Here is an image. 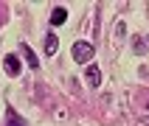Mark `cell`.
Wrapping results in <instances>:
<instances>
[{
	"instance_id": "1",
	"label": "cell",
	"mask_w": 149,
	"mask_h": 126,
	"mask_svg": "<svg viewBox=\"0 0 149 126\" xmlns=\"http://www.w3.org/2000/svg\"><path fill=\"white\" fill-rule=\"evenodd\" d=\"M3 70H6L11 78H17V76L23 73V62H20V56H17V53H6V56H3Z\"/></svg>"
},
{
	"instance_id": "2",
	"label": "cell",
	"mask_w": 149,
	"mask_h": 126,
	"mask_svg": "<svg viewBox=\"0 0 149 126\" xmlns=\"http://www.w3.org/2000/svg\"><path fill=\"white\" fill-rule=\"evenodd\" d=\"M93 53H96V50H93L90 42H76V45H73V59L79 62V65H82V62H90Z\"/></svg>"
},
{
	"instance_id": "3",
	"label": "cell",
	"mask_w": 149,
	"mask_h": 126,
	"mask_svg": "<svg viewBox=\"0 0 149 126\" xmlns=\"http://www.w3.org/2000/svg\"><path fill=\"white\" fill-rule=\"evenodd\" d=\"M87 84H90V87H101V70L96 65L87 67Z\"/></svg>"
},
{
	"instance_id": "4",
	"label": "cell",
	"mask_w": 149,
	"mask_h": 126,
	"mask_svg": "<svg viewBox=\"0 0 149 126\" xmlns=\"http://www.w3.org/2000/svg\"><path fill=\"white\" fill-rule=\"evenodd\" d=\"M56 50H59V39H56V34L51 31L48 36H45V53H48V56H54Z\"/></svg>"
},
{
	"instance_id": "5",
	"label": "cell",
	"mask_w": 149,
	"mask_h": 126,
	"mask_svg": "<svg viewBox=\"0 0 149 126\" xmlns=\"http://www.w3.org/2000/svg\"><path fill=\"white\" fill-rule=\"evenodd\" d=\"M20 50H23V56H25V62H28V67H34V70H37V67H40V62H37V56H34V50L28 48V45H20Z\"/></svg>"
},
{
	"instance_id": "6",
	"label": "cell",
	"mask_w": 149,
	"mask_h": 126,
	"mask_svg": "<svg viewBox=\"0 0 149 126\" xmlns=\"http://www.w3.org/2000/svg\"><path fill=\"white\" fill-rule=\"evenodd\" d=\"M68 20V8H54L51 11V25H62Z\"/></svg>"
},
{
	"instance_id": "7",
	"label": "cell",
	"mask_w": 149,
	"mask_h": 126,
	"mask_svg": "<svg viewBox=\"0 0 149 126\" xmlns=\"http://www.w3.org/2000/svg\"><path fill=\"white\" fill-rule=\"evenodd\" d=\"M132 48H135L138 56H143V53H146V39H143V36H135V39H132Z\"/></svg>"
},
{
	"instance_id": "8",
	"label": "cell",
	"mask_w": 149,
	"mask_h": 126,
	"mask_svg": "<svg viewBox=\"0 0 149 126\" xmlns=\"http://www.w3.org/2000/svg\"><path fill=\"white\" fill-rule=\"evenodd\" d=\"M6 126H28V123H25V120L17 115V112H11V109H8V120H6Z\"/></svg>"
},
{
	"instance_id": "9",
	"label": "cell",
	"mask_w": 149,
	"mask_h": 126,
	"mask_svg": "<svg viewBox=\"0 0 149 126\" xmlns=\"http://www.w3.org/2000/svg\"><path fill=\"white\" fill-rule=\"evenodd\" d=\"M143 126H149V120H143Z\"/></svg>"
}]
</instances>
